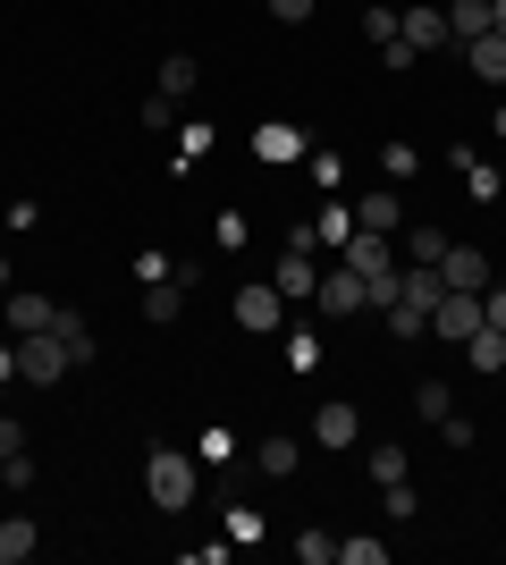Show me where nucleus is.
<instances>
[{
	"label": "nucleus",
	"instance_id": "21",
	"mask_svg": "<svg viewBox=\"0 0 506 565\" xmlns=\"http://www.w3.org/2000/svg\"><path fill=\"white\" fill-rule=\"evenodd\" d=\"M346 236H355V212H346V203H321V220H313V245L330 254V245H346Z\"/></svg>",
	"mask_w": 506,
	"mask_h": 565
},
{
	"label": "nucleus",
	"instance_id": "3",
	"mask_svg": "<svg viewBox=\"0 0 506 565\" xmlns=\"http://www.w3.org/2000/svg\"><path fill=\"white\" fill-rule=\"evenodd\" d=\"M397 34H406L422 60L431 51H456V34H448V9H431V0H413V9H397Z\"/></svg>",
	"mask_w": 506,
	"mask_h": 565
},
{
	"label": "nucleus",
	"instance_id": "7",
	"mask_svg": "<svg viewBox=\"0 0 506 565\" xmlns=\"http://www.w3.org/2000/svg\"><path fill=\"white\" fill-rule=\"evenodd\" d=\"M439 279L464 287V296H482V287H489V254H482V245H448V254H439Z\"/></svg>",
	"mask_w": 506,
	"mask_h": 565
},
{
	"label": "nucleus",
	"instance_id": "32",
	"mask_svg": "<svg viewBox=\"0 0 506 565\" xmlns=\"http://www.w3.org/2000/svg\"><path fill=\"white\" fill-rule=\"evenodd\" d=\"M337 557L346 565H388V541H337Z\"/></svg>",
	"mask_w": 506,
	"mask_h": 565
},
{
	"label": "nucleus",
	"instance_id": "5",
	"mask_svg": "<svg viewBox=\"0 0 506 565\" xmlns=\"http://www.w3.org/2000/svg\"><path fill=\"white\" fill-rule=\"evenodd\" d=\"M321 312H330V321H346V312H372V287H363V270L330 262V270H321Z\"/></svg>",
	"mask_w": 506,
	"mask_h": 565
},
{
	"label": "nucleus",
	"instance_id": "40",
	"mask_svg": "<svg viewBox=\"0 0 506 565\" xmlns=\"http://www.w3.org/2000/svg\"><path fill=\"white\" fill-rule=\"evenodd\" d=\"M489 34H506V0H489Z\"/></svg>",
	"mask_w": 506,
	"mask_h": 565
},
{
	"label": "nucleus",
	"instance_id": "17",
	"mask_svg": "<svg viewBox=\"0 0 506 565\" xmlns=\"http://www.w3.org/2000/svg\"><path fill=\"white\" fill-rule=\"evenodd\" d=\"M464 363H473V372H506V330H489V321H482V330H473V338H464Z\"/></svg>",
	"mask_w": 506,
	"mask_h": 565
},
{
	"label": "nucleus",
	"instance_id": "41",
	"mask_svg": "<svg viewBox=\"0 0 506 565\" xmlns=\"http://www.w3.org/2000/svg\"><path fill=\"white\" fill-rule=\"evenodd\" d=\"M9 372H18V354H9V347H0V380H9Z\"/></svg>",
	"mask_w": 506,
	"mask_h": 565
},
{
	"label": "nucleus",
	"instance_id": "36",
	"mask_svg": "<svg viewBox=\"0 0 506 565\" xmlns=\"http://www.w3.org/2000/svg\"><path fill=\"white\" fill-rule=\"evenodd\" d=\"M262 9H270V18H279V25H304V18H313V9H321V0H262Z\"/></svg>",
	"mask_w": 506,
	"mask_h": 565
},
{
	"label": "nucleus",
	"instance_id": "43",
	"mask_svg": "<svg viewBox=\"0 0 506 565\" xmlns=\"http://www.w3.org/2000/svg\"><path fill=\"white\" fill-rule=\"evenodd\" d=\"M498 136H506V102H498Z\"/></svg>",
	"mask_w": 506,
	"mask_h": 565
},
{
	"label": "nucleus",
	"instance_id": "16",
	"mask_svg": "<svg viewBox=\"0 0 506 565\" xmlns=\"http://www.w3.org/2000/svg\"><path fill=\"white\" fill-rule=\"evenodd\" d=\"M254 465H262V472H270V481H295V465H304V448H295L288 430H270L262 448H254Z\"/></svg>",
	"mask_w": 506,
	"mask_h": 565
},
{
	"label": "nucleus",
	"instance_id": "12",
	"mask_svg": "<svg viewBox=\"0 0 506 565\" xmlns=\"http://www.w3.org/2000/svg\"><path fill=\"white\" fill-rule=\"evenodd\" d=\"M337 262H346V270H363V279H372V270H397V262H388V236H372V228L346 236V245H337Z\"/></svg>",
	"mask_w": 506,
	"mask_h": 565
},
{
	"label": "nucleus",
	"instance_id": "30",
	"mask_svg": "<svg viewBox=\"0 0 506 565\" xmlns=\"http://www.w3.org/2000/svg\"><path fill=\"white\" fill-rule=\"evenodd\" d=\"M304 169H313V186H321V194L346 178V161H337V152H304Z\"/></svg>",
	"mask_w": 506,
	"mask_h": 565
},
{
	"label": "nucleus",
	"instance_id": "2",
	"mask_svg": "<svg viewBox=\"0 0 506 565\" xmlns=\"http://www.w3.org/2000/svg\"><path fill=\"white\" fill-rule=\"evenodd\" d=\"M9 354H18V380H34V388H51V380H68V372H76V363H68V347H60L51 330H25Z\"/></svg>",
	"mask_w": 506,
	"mask_h": 565
},
{
	"label": "nucleus",
	"instance_id": "6",
	"mask_svg": "<svg viewBox=\"0 0 506 565\" xmlns=\"http://www.w3.org/2000/svg\"><path fill=\"white\" fill-rule=\"evenodd\" d=\"M482 330V296H464V287H448L431 305V338H473Z\"/></svg>",
	"mask_w": 506,
	"mask_h": 565
},
{
	"label": "nucleus",
	"instance_id": "4",
	"mask_svg": "<svg viewBox=\"0 0 506 565\" xmlns=\"http://www.w3.org/2000/svg\"><path fill=\"white\" fill-rule=\"evenodd\" d=\"M237 321H245L254 338H270L279 321H288V296H279L270 279H245V287H237Z\"/></svg>",
	"mask_w": 506,
	"mask_h": 565
},
{
	"label": "nucleus",
	"instance_id": "19",
	"mask_svg": "<svg viewBox=\"0 0 506 565\" xmlns=\"http://www.w3.org/2000/svg\"><path fill=\"white\" fill-rule=\"evenodd\" d=\"M177 312H186V270H177V279H161V287H144V321H177Z\"/></svg>",
	"mask_w": 506,
	"mask_h": 565
},
{
	"label": "nucleus",
	"instance_id": "38",
	"mask_svg": "<svg viewBox=\"0 0 506 565\" xmlns=\"http://www.w3.org/2000/svg\"><path fill=\"white\" fill-rule=\"evenodd\" d=\"M482 321H489V330H506V287H498V279L482 287Z\"/></svg>",
	"mask_w": 506,
	"mask_h": 565
},
{
	"label": "nucleus",
	"instance_id": "31",
	"mask_svg": "<svg viewBox=\"0 0 506 565\" xmlns=\"http://www.w3.org/2000/svg\"><path fill=\"white\" fill-rule=\"evenodd\" d=\"M295 557H304V565H337V541H330V532H304V541H295Z\"/></svg>",
	"mask_w": 506,
	"mask_h": 565
},
{
	"label": "nucleus",
	"instance_id": "22",
	"mask_svg": "<svg viewBox=\"0 0 506 565\" xmlns=\"http://www.w3.org/2000/svg\"><path fill=\"white\" fill-rule=\"evenodd\" d=\"M448 34H456V43L489 34V0H456V9H448Z\"/></svg>",
	"mask_w": 506,
	"mask_h": 565
},
{
	"label": "nucleus",
	"instance_id": "44",
	"mask_svg": "<svg viewBox=\"0 0 506 565\" xmlns=\"http://www.w3.org/2000/svg\"><path fill=\"white\" fill-rule=\"evenodd\" d=\"M0 220H9V212H0Z\"/></svg>",
	"mask_w": 506,
	"mask_h": 565
},
{
	"label": "nucleus",
	"instance_id": "9",
	"mask_svg": "<svg viewBox=\"0 0 506 565\" xmlns=\"http://www.w3.org/2000/svg\"><path fill=\"white\" fill-rule=\"evenodd\" d=\"M464 51V68L482 76L489 94H506V34H473V43H456Z\"/></svg>",
	"mask_w": 506,
	"mask_h": 565
},
{
	"label": "nucleus",
	"instance_id": "39",
	"mask_svg": "<svg viewBox=\"0 0 506 565\" xmlns=\"http://www.w3.org/2000/svg\"><path fill=\"white\" fill-rule=\"evenodd\" d=\"M144 127H177V102H169V94H144Z\"/></svg>",
	"mask_w": 506,
	"mask_h": 565
},
{
	"label": "nucleus",
	"instance_id": "18",
	"mask_svg": "<svg viewBox=\"0 0 506 565\" xmlns=\"http://www.w3.org/2000/svg\"><path fill=\"white\" fill-rule=\"evenodd\" d=\"M34 548H43V532H34V515H9V523H0V565H25V557H34Z\"/></svg>",
	"mask_w": 506,
	"mask_h": 565
},
{
	"label": "nucleus",
	"instance_id": "20",
	"mask_svg": "<svg viewBox=\"0 0 506 565\" xmlns=\"http://www.w3.org/2000/svg\"><path fill=\"white\" fill-rule=\"evenodd\" d=\"M194 85H203V68H194L186 51H177V60H161V85H152V94H169V102H186Z\"/></svg>",
	"mask_w": 506,
	"mask_h": 565
},
{
	"label": "nucleus",
	"instance_id": "37",
	"mask_svg": "<svg viewBox=\"0 0 506 565\" xmlns=\"http://www.w3.org/2000/svg\"><path fill=\"white\" fill-rule=\"evenodd\" d=\"M203 152H212V127H194V118H186V136H177V161H203Z\"/></svg>",
	"mask_w": 506,
	"mask_h": 565
},
{
	"label": "nucleus",
	"instance_id": "42",
	"mask_svg": "<svg viewBox=\"0 0 506 565\" xmlns=\"http://www.w3.org/2000/svg\"><path fill=\"white\" fill-rule=\"evenodd\" d=\"M9 287H18V279H9V254H0V296H9Z\"/></svg>",
	"mask_w": 506,
	"mask_h": 565
},
{
	"label": "nucleus",
	"instance_id": "25",
	"mask_svg": "<svg viewBox=\"0 0 506 565\" xmlns=\"http://www.w3.org/2000/svg\"><path fill=\"white\" fill-rule=\"evenodd\" d=\"M363 472H372V481H406L413 456H406V448H372V465H363Z\"/></svg>",
	"mask_w": 506,
	"mask_h": 565
},
{
	"label": "nucleus",
	"instance_id": "23",
	"mask_svg": "<svg viewBox=\"0 0 506 565\" xmlns=\"http://www.w3.org/2000/svg\"><path fill=\"white\" fill-rule=\"evenodd\" d=\"M413 414H422V423H448V414H456L448 380H422V388H413Z\"/></svg>",
	"mask_w": 506,
	"mask_h": 565
},
{
	"label": "nucleus",
	"instance_id": "8",
	"mask_svg": "<svg viewBox=\"0 0 506 565\" xmlns=\"http://www.w3.org/2000/svg\"><path fill=\"white\" fill-rule=\"evenodd\" d=\"M270 287H279L288 305H304V296H321V270H313V254H304V245H288V254H279V270H270Z\"/></svg>",
	"mask_w": 506,
	"mask_h": 565
},
{
	"label": "nucleus",
	"instance_id": "26",
	"mask_svg": "<svg viewBox=\"0 0 506 565\" xmlns=\"http://www.w3.org/2000/svg\"><path fill=\"white\" fill-rule=\"evenodd\" d=\"M363 34H372V43H397V9H388V0H372V9H363Z\"/></svg>",
	"mask_w": 506,
	"mask_h": 565
},
{
	"label": "nucleus",
	"instance_id": "14",
	"mask_svg": "<svg viewBox=\"0 0 506 565\" xmlns=\"http://www.w3.org/2000/svg\"><path fill=\"white\" fill-rule=\"evenodd\" d=\"M355 228H372V236H397V228H406V203H397V194H363V203H355Z\"/></svg>",
	"mask_w": 506,
	"mask_h": 565
},
{
	"label": "nucleus",
	"instance_id": "1",
	"mask_svg": "<svg viewBox=\"0 0 506 565\" xmlns=\"http://www.w3.org/2000/svg\"><path fill=\"white\" fill-rule=\"evenodd\" d=\"M144 490H152V507H161V515H186L194 490H203V472H194L186 448H152V456H144Z\"/></svg>",
	"mask_w": 506,
	"mask_h": 565
},
{
	"label": "nucleus",
	"instance_id": "28",
	"mask_svg": "<svg viewBox=\"0 0 506 565\" xmlns=\"http://www.w3.org/2000/svg\"><path fill=\"white\" fill-rule=\"evenodd\" d=\"M439 254H448V236H439V228H406V262H439Z\"/></svg>",
	"mask_w": 506,
	"mask_h": 565
},
{
	"label": "nucleus",
	"instance_id": "33",
	"mask_svg": "<svg viewBox=\"0 0 506 565\" xmlns=\"http://www.w3.org/2000/svg\"><path fill=\"white\" fill-rule=\"evenodd\" d=\"M18 456H25V423H18V414H0V465H18Z\"/></svg>",
	"mask_w": 506,
	"mask_h": 565
},
{
	"label": "nucleus",
	"instance_id": "10",
	"mask_svg": "<svg viewBox=\"0 0 506 565\" xmlns=\"http://www.w3.org/2000/svg\"><path fill=\"white\" fill-rule=\"evenodd\" d=\"M254 152H262L270 169H295L304 152H313V143H304V127H288V118H270L262 136H254Z\"/></svg>",
	"mask_w": 506,
	"mask_h": 565
},
{
	"label": "nucleus",
	"instance_id": "13",
	"mask_svg": "<svg viewBox=\"0 0 506 565\" xmlns=\"http://www.w3.org/2000/svg\"><path fill=\"white\" fill-rule=\"evenodd\" d=\"M313 439H321V448H355V439H363L355 405H313Z\"/></svg>",
	"mask_w": 506,
	"mask_h": 565
},
{
	"label": "nucleus",
	"instance_id": "24",
	"mask_svg": "<svg viewBox=\"0 0 506 565\" xmlns=\"http://www.w3.org/2000/svg\"><path fill=\"white\" fill-rule=\"evenodd\" d=\"M161 279H177V262H169L161 245H144V254H136V287H161Z\"/></svg>",
	"mask_w": 506,
	"mask_h": 565
},
{
	"label": "nucleus",
	"instance_id": "34",
	"mask_svg": "<svg viewBox=\"0 0 506 565\" xmlns=\"http://www.w3.org/2000/svg\"><path fill=\"white\" fill-rule=\"evenodd\" d=\"M388 338H431V321H422V312H406V305H388Z\"/></svg>",
	"mask_w": 506,
	"mask_h": 565
},
{
	"label": "nucleus",
	"instance_id": "15",
	"mask_svg": "<svg viewBox=\"0 0 506 565\" xmlns=\"http://www.w3.org/2000/svg\"><path fill=\"white\" fill-rule=\"evenodd\" d=\"M51 338H60V347H68V363H94V321H85V312H51Z\"/></svg>",
	"mask_w": 506,
	"mask_h": 565
},
{
	"label": "nucleus",
	"instance_id": "35",
	"mask_svg": "<svg viewBox=\"0 0 506 565\" xmlns=\"http://www.w3.org/2000/svg\"><path fill=\"white\" fill-rule=\"evenodd\" d=\"M380 490H388V515L413 523V507H422V498H413V481H380Z\"/></svg>",
	"mask_w": 506,
	"mask_h": 565
},
{
	"label": "nucleus",
	"instance_id": "27",
	"mask_svg": "<svg viewBox=\"0 0 506 565\" xmlns=\"http://www.w3.org/2000/svg\"><path fill=\"white\" fill-rule=\"evenodd\" d=\"M262 541V515H254V507H228V548H254Z\"/></svg>",
	"mask_w": 506,
	"mask_h": 565
},
{
	"label": "nucleus",
	"instance_id": "11",
	"mask_svg": "<svg viewBox=\"0 0 506 565\" xmlns=\"http://www.w3.org/2000/svg\"><path fill=\"white\" fill-rule=\"evenodd\" d=\"M0 312H9V330H51V312H60V305H51V296H34V287H9V296H0Z\"/></svg>",
	"mask_w": 506,
	"mask_h": 565
},
{
	"label": "nucleus",
	"instance_id": "29",
	"mask_svg": "<svg viewBox=\"0 0 506 565\" xmlns=\"http://www.w3.org/2000/svg\"><path fill=\"white\" fill-rule=\"evenodd\" d=\"M321 363V347H313V330H288V372H313Z\"/></svg>",
	"mask_w": 506,
	"mask_h": 565
}]
</instances>
